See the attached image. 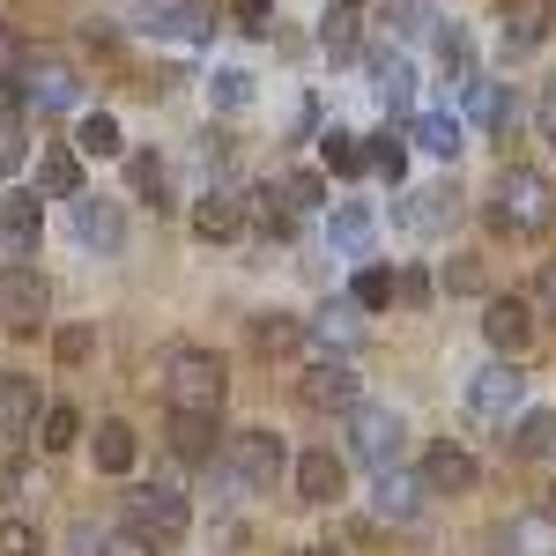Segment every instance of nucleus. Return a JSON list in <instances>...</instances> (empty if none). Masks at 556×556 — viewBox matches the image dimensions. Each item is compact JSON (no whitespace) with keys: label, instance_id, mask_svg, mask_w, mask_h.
<instances>
[{"label":"nucleus","instance_id":"25","mask_svg":"<svg viewBox=\"0 0 556 556\" xmlns=\"http://www.w3.org/2000/svg\"><path fill=\"white\" fill-rule=\"evenodd\" d=\"M253 349L260 356H290V349H304V319H290V312H260L253 319Z\"/></svg>","mask_w":556,"mask_h":556},{"label":"nucleus","instance_id":"30","mask_svg":"<svg viewBox=\"0 0 556 556\" xmlns=\"http://www.w3.org/2000/svg\"><path fill=\"white\" fill-rule=\"evenodd\" d=\"M0 556H45V534L30 527V519H0Z\"/></svg>","mask_w":556,"mask_h":556},{"label":"nucleus","instance_id":"10","mask_svg":"<svg viewBox=\"0 0 556 556\" xmlns=\"http://www.w3.org/2000/svg\"><path fill=\"white\" fill-rule=\"evenodd\" d=\"M342 490H349V453H334V445L298 453V497L304 505H342Z\"/></svg>","mask_w":556,"mask_h":556},{"label":"nucleus","instance_id":"43","mask_svg":"<svg viewBox=\"0 0 556 556\" xmlns=\"http://www.w3.org/2000/svg\"><path fill=\"white\" fill-rule=\"evenodd\" d=\"M534 119H542V141H556V83L542 89V104H534Z\"/></svg>","mask_w":556,"mask_h":556},{"label":"nucleus","instance_id":"29","mask_svg":"<svg viewBox=\"0 0 556 556\" xmlns=\"http://www.w3.org/2000/svg\"><path fill=\"white\" fill-rule=\"evenodd\" d=\"M349 304H356V312H386V304H393V275H386V267H364L356 290H349Z\"/></svg>","mask_w":556,"mask_h":556},{"label":"nucleus","instance_id":"3","mask_svg":"<svg viewBox=\"0 0 556 556\" xmlns=\"http://www.w3.org/2000/svg\"><path fill=\"white\" fill-rule=\"evenodd\" d=\"M119 519H127V534H141L149 549H172L178 534L193 527V505L178 497L172 482H141V490L119 497Z\"/></svg>","mask_w":556,"mask_h":556},{"label":"nucleus","instance_id":"35","mask_svg":"<svg viewBox=\"0 0 556 556\" xmlns=\"http://www.w3.org/2000/svg\"><path fill=\"white\" fill-rule=\"evenodd\" d=\"M416 141L438 149V156H453V149H460V127H453V119H416Z\"/></svg>","mask_w":556,"mask_h":556},{"label":"nucleus","instance_id":"28","mask_svg":"<svg viewBox=\"0 0 556 556\" xmlns=\"http://www.w3.org/2000/svg\"><path fill=\"white\" fill-rule=\"evenodd\" d=\"M52 356H60V371H83L89 356H97V327H60L52 334Z\"/></svg>","mask_w":556,"mask_h":556},{"label":"nucleus","instance_id":"12","mask_svg":"<svg viewBox=\"0 0 556 556\" xmlns=\"http://www.w3.org/2000/svg\"><path fill=\"white\" fill-rule=\"evenodd\" d=\"M75 238H83L89 253H119L127 245V215H119V201H89V193H75Z\"/></svg>","mask_w":556,"mask_h":556},{"label":"nucleus","instance_id":"20","mask_svg":"<svg viewBox=\"0 0 556 556\" xmlns=\"http://www.w3.org/2000/svg\"><path fill=\"white\" fill-rule=\"evenodd\" d=\"M505 556H556V513L549 505L542 513H519L505 527Z\"/></svg>","mask_w":556,"mask_h":556},{"label":"nucleus","instance_id":"4","mask_svg":"<svg viewBox=\"0 0 556 556\" xmlns=\"http://www.w3.org/2000/svg\"><path fill=\"white\" fill-rule=\"evenodd\" d=\"M549 215H556V201H549V186L534 172H505L497 178V193H490V230H505V238H542L549 230Z\"/></svg>","mask_w":556,"mask_h":556},{"label":"nucleus","instance_id":"48","mask_svg":"<svg viewBox=\"0 0 556 556\" xmlns=\"http://www.w3.org/2000/svg\"><path fill=\"white\" fill-rule=\"evenodd\" d=\"M304 556H342V549H327V542H319V549H304Z\"/></svg>","mask_w":556,"mask_h":556},{"label":"nucleus","instance_id":"17","mask_svg":"<svg viewBox=\"0 0 556 556\" xmlns=\"http://www.w3.org/2000/svg\"><path fill=\"white\" fill-rule=\"evenodd\" d=\"M519 393H527V379L497 364V371H482V379L468 386V408H475V416H490V424H497V416H513V408H519Z\"/></svg>","mask_w":556,"mask_h":556},{"label":"nucleus","instance_id":"21","mask_svg":"<svg viewBox=\"0 0 556 556\" xmlns=\"http://www.w3.org/2000/svg\"><path fill=\"white\" fill-rule=\"evenodd\" d=\"M505 445H513V460H556V408H534V416H519Z\"/></svg>","mask_w":556,"mask_h":556},{"label":"nucleus","instance_id":"38","mask_svg":"<svg viewBox=\"0 0 556 556\" xmlns=\"http://www.w3.org/2000/svg\"><path fill=\"white\" fill-rule=\"evenodd\" d=\"M334 238H342V245H364V238H371V215H364V208H342V215H334Z\"/></svg>","mask_w":556,"mask_h":556},{"label":"nucleus","instance_id":"2","mask_svg":"<svg viewBox=\"0 0 556 556\" xmlns=\"http://www.w3.org/2000/svg\"><path fill=\"white\" fill-rule=\"evenodd\" d=\"M223 475L238 482V490H253V497H267L282 475H290V445L275 438V430H230L223 438Z\"/></svg>","mask_w":556,"mask_h":556},{"label":"nucleus","instance_id":"46","mask_svg":"<svg viewBox=\"0 0 556 556\" xmlns=\"http://www.w3.org/2000/svg\"><path fill=\"white\" fill-rule=\"evenodd\" d=\"M215 97L223 104H245V75H215Z\"/></svg>","mask_w":556,"mask_h":556},{"label":"nucleus","instance_id":"49","mask_svg":"<svg viewBox=\"0 0 556 556\" xmlns=\"http://www.w3.org/2000/svg\"><path fill=\"white\" fill-rule=\"evenodd\" d=\"M549 513H556V490H549Z\"/></svg>","mask_w":556,"mask_h":556},{"label":"nucleus","instance_id":"1","mask_svg":"<svg viewBox=\"0 0 556 556\" xmlns=\"http://www.w3.org/2000/svg\"><path fill=\"white\" fill-rule=\"evenodd\" d=\"M164 401H172V416H223V401H230V364H223L215 349H172V364H164Z\"/></svg>","mask_w":556,"mask_h":556},{"label":"nucleus","instance_id":"44","mask_svg":"<svg viewBox=\"0 0 556 556\" xmlns=\"http://www.w3.org/2000/svg\"><path fill=\"white\" fill-rule=\"evenodd\" d=\"M349 23H356V15H327V45H334V52H349V38H356Z\"/></svg>","mask_w":556,"mask_h":556},{"label":"nucleus","instance_id":"6","mask_svg":"<svg viewBox=\"0 0 556 556\" xmlns=\"http://www.w3.org/2000/svg\"><path fill=\"white\" fill-rule=\"evenodd\" d=\"M52 312V282L38 267H0V327L8 334H38Z\"/></svg>","mask_w":556,"mask_h":556},{"label":"nucleus","instance_id":"18","mask_svg":"<svg viewBox=\"0 0 556 556\" xmlns=\"http://www.w3.org/2000/svg\"><path fill=\"white\" fill-rule=\"evenodd\" d=\"M23 89H30L38 112H67V104H75V75H67L60 60H30V67H23Z\"/></svg>","mask_w":556,"mask_h":556},{"label":"nucleus","instance_id":"9","mask_svg":"<svg viewBox=\"0 0 556 556\" xmlns=\"http://www.w3.org/2000/svg\"><path fill=\"white\" fill-rule=\"evenodd\" d=\"M45 238L38 193H0V267H30Z\"/></svg>","mask_w":556,"mask_h":556},{"label":"nucleus","instance_id":"34","mask_svg":"<svg viewBox=\"0 0 556 556\" xmlns=\"http://www.w3.org/2000/svg\"><path fill=\"white\" fill-rule=\"evenodd\" d=\"M304 334H327V342H356V304H334V312H327V319H319V327H304Z\"/></svg>","mask_w":556,"mask_h":556},{"label":"nucleus","instance_id":"22","mask_svg":"<svg viewBox=\"0 0 556 556\" xmlns=\"http://www.w3.org/2000/svg\"><path fill=\"white\" fill-rule=\"evenodd\" d=\"M38 193L45 201H75V193H83V156H75V149H45L38 156Z\"/></svg>","mask_w":556,"mask_h":556},{"label":"nucleus","instance_id":"26","mask_svg":"<svg viewBox=\"0 0 556 556\" xmlns=\"http://www.w3.org/2000/svg\"><path fill=\"white\" fill-rule=\"evenodd\" d=\"M38 445H45V453H67V445H83V408L52 401V408L38 416Z\"/></svg>","mask_w":556,"mask_h":556},{"label":"nucleus","instance_id":"47","mask_svg":"<svg viewBox=\"0 0 556 556\" xmlns=\"http://www.w3.org/2000/svg\"><path fill=\"white\" fill-rule=\"evenodd\" d=\"M238 15H245V30H260V15H267V0H238Z\"/></svg>","mask_w":556,"mask_h":556},{"label":"nucleus","instance_id":"15","mask_svg":"<svg viewBox=\"0 0 556 556\" xmlns=\"http://www.w3.org/2000/svg\"><path fill=\"white\" fill-rule=\"evenodd\" d=\"M172 453L178 460H193V468H215V453H223V416H172Z\"/></svg>","mask_w":556,"mask_h":556},{"label":"nucleus","instance_id":"39","mask_svg":"<svg viewBox=\"0 0 556 556\" xmlns=\"http://www.w3.org/2000/svg\"><path fill=\"white\" fill-rule=\"evenodd\" d=\"M445 290H460V298H468V290H482V267H475V260L460 253L453 267H445Z\"/></svg>","mask_w":556,"mask_h":556},{"label":"nucleus","instance_id":"19","mask_svg":"<svg viewBox=\"0 0 556 556\" xmlns=\"http://www.w3.org/2000/svg\"><path fill=\"white\" fill-rule=\"evenodd\" d=\"M245 223H253L260 238H290L298 208H290V201H282V186L267 178V186H253V193H245Z\"/></svg>","mask_w":556,"mask_h":556},{"label":"nucleus","instance_id":"27","mask_svg":"<svg viewBox=\"0 0 556 556\" xmlns=\"http://www.w3.org/2000/svg\"><path fill=\"white\" fill-rule=\"evenodd\" d=\"M75 156H119V119L112 112H89L75 127Z\"/></svg>","mask_w":556,"mask_h":556},{"label":"nucleus","instance_id":"32","mask_svg":"<svg viewBox=\"0 0 556 556\" xmlns=\"http://www.w3.org/2000/svg\"><path fill=\"white\" fill-rule=\"evenodd\" d=\"M282 201H290V208H319V201H327V178L319 172H290L282 178Z\"/></svg>","mask_w":556,"mask_h":556},{"label":"nucleus","instance_id":"31","mask_svg":"<svg viewBox=\"0 0 556 556\" xmlns=\"http://www.w3.org/2000/svg\"><path fill=\"white\" fill-rule=\"evenodd\" d=\"M319 156H327V172H334V178H356V172H364V149H356L349 134H327V149H319Z\"/></svg>","mask_w":556,"mask_h":556},{"label":"nucleus","instance_id":"45","mask_svg":"<svg viewBox=\"0 0 556 556\" xmlns=\"http://www.w3.org/2000/svg\"><path fill=\"white\" fill-rule=\"evenodd\" d=\"M15 490H23V460H0V505H8Z\"/></svg>","mask_w":556,"mask_h":556},{"label":"nucleus","instance_id":"42","mask_svg":"<svg viewBox=\"0 0 556 556\" xmlns=\"http://www.w3.org/2000/svg\"><path fill=\"white\" fill-rule=\"evenodd\" d=\"M97 556H156V549H149L141 534H127V527H119V534H112V542H104V549H97Z\"/></svg>","mask_w":556,"mask_h":556},{"label":"nucleus","instance_id":"16","mask_svg":"<svg viewBox=\"0 0 556 556\" xmlns=\"http://www.w3.org/2000/svg\"><path fill=\"white\" fill-rule=\"evenodd\" d=\"M89 453H97V468H104V475H134L141 438H134L127 416H104V424H97V438H89Z\"/></svg>","mask_w":556,"mask_h":556},{"label":"nucleus","instance_id":"41","mask_svg":"<svg viewBox=\"0 0 556 556\" xmlns=\"http://www.w3.org/2000/svg\"><path fill=\"white\" fill-rule=\"evenodd\" d=\"M534 312H542V319H556V260L542 267V282H534Z\"/></svg>","mask_w":556,"mask_h":556},{"label":"nucleus","instance_id":"13","mask_svg":"<svg viewBox=\"0 0 556 556\" xmlns=\"http://www.w3.org/2000/svg\"><path fill=\"white\" fill-rule=\"evenodd\" d=\"M416 482H424L430 497H460V490H475V453H460V445L445 438V445L424 453V475H416Z\"/></svg>","mask_w":556,"mask_h":556},{"label":"nucleus","instance_id":"24","mask_svg":"<svg viewBox=\"0 0 556 556\" xmlns=\"http://www.w3.org/2000/svg\"><path fill=\"white\" fill-rule=\"evenodd\" d=\"M238 223H245V201H238V193H201V208H193V230H201V238H238Z\"/></svg>","mask_w":556,"mask_h":556},{"label":"nucleus","instance_id":"36","mask_svg":"<svg viewBox=\"0 0 556 556\" xmlns=\"http://www.w3.org/2000/svg\"><path fill=\"white\" fill-rule=\"evenodd\" d=\"M127 178H134V193H156V208H164V164L156 156H134Z\"/></svg>","mask_w":556,"mask_h":556},{"label":"nucleus","instance_id":"7","mask_svg":"<svg viewBox=\"0 0 556 556\" xmlns=\"http://www.w3.org/2000/svg\"><path fill=\"white\" fill-rule=\"evenodd\" d=\"M342 424H349V453H356L364 468H393V460H401V416H393V408L356 401Z\"/></svg>","mask_w":556,"mask_h":556},{"label":"nucleus","instance_id":"14","mask_svg":"<svg viewBox=\"0 0 556 556\" xmlns=\"http://www.w3.org/2000/svg\"><path fill=\"white\" fill-rule=\"evenodd\" d=\"M45 401H38V379L30 371H0V438H23V430H38Z\"/></svg>","mask_w":556,"mask_h":556},{"label":"nucleus","instance_id":"8","mask_svg":"<svg viewBox=\"0 0 556 556\" xmlns=\"http://www.w3.org/2000/svg\"><path fill=\"white\" fill-rule=\"evenodd\" d=\"M534 327H542V312H534V298H519V290L482 304V342L497 349V356H527Z\"/></svg>","mask_w":556,"mask_h":556},{"label":"nucleus","instance_id":"11","mask_svg":"<svg viewBox=\"0 0 556 556\" xmlns=\"http://www.w3.org/2000/svg\"><path fill=\"white\" fill-rule=\"evenodd\" d=\"M424 497L430 490L401 468H379V482H371V513H379L386 527H416V519H424Z\"/></svg>","mask_w":556,"mask_h":556},{"label":"nucleus","instance_id":"5","mask_svg":"<svg viewBox=\"0 0 556 556\" xmlns=\"http://www.w3.org/2000/svg\"><path fill=\"white\" fill-rule=\"evenodd\" d=\"M298 401L312 408V416H349V408L364 401V379H356V364H349V356H319V364H304Z\"/></svg>","mask_w":556,"mask_h":556},{"label":"nucleus","instance_id":"37","mask_svg":"<svg viewBox=\"0 0 556 556\" xmlns=\"http://www.w3.org/2000/svg\"><path fill=\"white\" fill-rule=\"evenodd\" d=\"M364 164H379L386 178H401V141H393V134H379V141L364 149Z\"/></svg>","mask_w":556,"mask_h":556},{"label":"nucleus","instance_id":"33","mask_svg":"<svg viewBox=\"0 0 556 556\" xmlns=\"http://www.w3.org/2000/svg\"><path fill=\"white\" fill-rule=\"evenodd\" d=\"M23 172V119L15 112H0V178Z\"/></svg>","mask_w":556,"mask_h":556},{"label":"nucleus","instance_id":"40","mask_svg":"<svg viewBox=\"0 0 556 556\" xmlns=\"http://www.w3.org/2000/svg\"><path fill=\"white\" fill-rule=\"evenodd\" d=\"M393 298H401V304H424L430 298V275H416V267H408V275H393Z\"/></svg>","mask_w":556,"mask_h":556},{"label":"nucleus","instance_id":"23","mask_svg":"<svg viewBox=\"0 0 556 556\" xmlns=\"http://www.w3.org/2000/svg\"><path fill=\"white\" fill-rule=\"evenodd\" d=\"M542 38H549V8L542 0H505V45L513 52H534Z\"/></svg>","mask_w":556,"mask_h":556}]
</instances>
